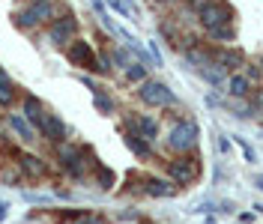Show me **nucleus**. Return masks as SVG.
Here are the masks:
<instances>
[{"label": "nucleus", "mask_w": 263, "mask_h": 224, "mask_svg": "<svg viewBox=\"0 0 263 224\" xmlns=\"http://www.w3.org/2000/svg\"><path fill=\"white\" fill-rule=\"evenodd\" d=\"M195 141H197L195 123H177L167 135V146H174V150H189V146H195Z\"/></svg>", "instance_id": "obj_1"}, {"label": "nucleus", "mask_w": 263, "mask_h": 224, "mask_svg": "<svg viewBox=\"0 0 263 224\" xmlns=\"http://www.w3.org/2000/svg\"><path fill=\"white\" fill-rule=\"evenodd\" d=\"M171 192H174V189H171L167 182H159V179L149 182V194H171Z\"/></svg>", "instance_id": "obj_12"}, {"label": "nucleus", "mask_w": 263, "mask_h": 224, "mask_svg": "<svg viewBox=\"0 0 263 224\" xmlns=\"http://www.w3.org/2000/svg\"><path fill=\"white\" fill-rule=\"evenodd\" d=\"M135 126L144 132V138H153V135H156V123H153L149 117H138V120H135Z\"/></svg>", "instance_id": "obj_7"}, {"label": "nucleus", "mask_w": 263, "mask_h": 224, "mask_svg": "<svg viewBox=\"0 0 263 224\" xmlns=\"http://www.w3.org/2000/svg\"><path fill=\"white\" fill-rule=\"evenodd\" d=\"M72 33H75V21H72V18H63V21H57V24H54L51 39H54V42H66Z\"/></svg>", "instance_id": "obj_5"}, {"label": "nucleus", "mask_w": 263, "mask_h": 224, "mask_svg": "<svg viewBox=\"0 0 263 224\" xmlns=\"http://www.w3.org/2000/svg\"><path fill=\"white\" fill-rule=\"evenodd\" d=\"M162 3H167V0H162Z\"/></svg>", "instance_id": "obj_19"}, {"label": "nucleus", "mask_w": 263, "mask_h": 224, "mask_svg": "<svg viewBox=\"0 0 263 224\" xmlns=\"http://www.w3.org/2000/svg\"><path fill=\"white\" fill-rule=\"evenodd\" d=\"M9 99H12V84H9V78H6V75L0 72V102L6 105Z\"/></svg>", "instance_id": "obj_9"}, {"label": "nucleus", "mask_w": 263, "mask_h": 224, "mask_svg": "<svg viewBox=\"0 0 263 224\" xmlns=\"http://www.w3.org/2000/svg\"><path fill=\"white\" fill-rule=\"evenodd\" d=\"M141 99L147 102V105H167V102H174V93L164 87V84H156V81H149L141 87Z\"/></svg>", "instance_id": "obj_2"}, {"label": "nucleus", "mask_w": 263, "mask_h": 224, "mask_svg": "<svg viewBox=\"0 0 263 224\" xmlns=\"http://www.w3.org/2000/svg\"><path fill=\"white\" fill-rule=\"evenodd\" d=\"M221 63L224 66H239L242 63V51H224V54H221Z\"/></svg>", "instance_id": "obj_10"}, {"label": "nucleus", "mask_w": 263, "mask_h": 224, "mask_svg": "<svg viewBox=\"0 0 263 224\" xmlns=\"http://www.w3.org/2000/svg\"><path fill=\"white\" fill-rule=\"evenodd\" d=\"M129 146L135 150V153H141V156H147V153H149V146L144 144V141H135V138H129Z\"/></svg>", "instance_id": "obj_14"}, {"label": "nucleus", "mask_w": 263, "mask_h": 224, "mask_svg": "<svg viewBox=\"0 0 263 224\" xmlns=\"http://www.w3.org/2000/svg\"><path fill=\"white\" fill-rule=\"evenodd\" d=\"M12 126H15V132H21V135H24V138H27V141H30V138H33L30 126H27V123H24V120H21V117H12Z\"/></svg>", "instance_id": "obj_13"}, {"label": "nucleus", "mask_w": 263, "mask_h": 224, "mask_svg": "<svg viewBox=\"0 0 263 224\" xmlns=\"http://www.w3.org/2000/svg\"><path fill=\"white\" fill-rule=\"evenodd\" d=\"M69 60L75 66H84V69H99L96 66V57H93V51L87 42H75L72 48H69Z\"/></svg>", "instance_id": "obj_3"}, {"label": "nucleus", "mask_w": 263, "mask_h": 224, "mask_svg": "<svg viewBox=\"0 0 263 224\" xmlns=\"http://www.w3.org/2000/svg\"><path fill=\"white\" fill-rule=\"evenodd\" d=\"M45 15H51L48 6H33L30 12H24V15L18 18V21H21V24H36V21H42Z\"/></svg>", "instance_id": "obj_6"}, {"label": "nucleus", "mask_w": 263, "mask_h": 224, "mask_svg": "<svg viewBox=\"0 0 263 224\" xmlns=\"http://www.w3.org/2000/svg\"><path fill=\"white\" fill-rule=\"evenodd\" d=\"M230 93H233V96H246L248 93V78H239V75H236V78L230 81Z\"/></svg>", "instance_id": "obj_8"}, {"label": "nucleus", "mask_w": 263, "mask_h": 224, "mask_svg": "<svg viewBox=\"0 0 263 224\" xmlns=\"http://www.w3.org/2000/svg\"><path fill=\"white\" fill-rule=\"evenodd\" d=\"M129 78H132V81L144 78V69H141V66H135V69H129Z\"/></svg>", "instance_id": "obj_17"}, {"label": "nucleus", "mask_w": 263, "mask_h": 224, "mask_svg": "<svg viewBox=\"0 0 263 224\" xmlns=\"http://www.w3.org/2000/svg\"><path fill=\"white\" fill-rule=\"evenodd\" d=\"M111 6H114V9H120L123 15L135 18V9H132V3H129V0H111Z\"/></svg>", "instance_id": "obj_11"}, {"label": "nucleus", "mask_w": 263, "mask_h": 224, "mask_svg": "<svg viewBox=\"0 0 263 224\" xmlns=\"http://www.w3.org/2000/svg\"><path fill=\"white\" fill-rule=\"evenodd\" d=\"M197 174V164L192 159H180V161H171V176L177 182H189L192 176Z\"/></svg>", "instance_id": "obj_4"}, {"label": "nucleus", "mask_w": 263, "mask_h": 224, "mask_svg": "<svg viewBox=\"0 0 263 224\" xmlns=\"http://www.w3.org/2000/svg\"><path fill=\"white\" fill-rule=\"evenodd\" d=\"M24 171H27V174H39V171H42V164H39L36 159H24Z\"/></svg>", "instance_id": "obj_15"}, {"label": "nucleus", "mask_w": 263, "mask_h": 224, "mask_svg": "<svg viewBox=\"0 0 263 224\" xmlns=\"http://www.w3.org/2000/svg\"><path fill=\"white\" fill-rule=\"evenodd\" d=\"M96 105L102 108V111H111V99H108V96H102V93H96Z\"/></svg>", "instance_id": "obj_16"}, {"label": "nucleus", "mask_w": 263, "mask_h": 224, "mask_svg": "<svg viewBox=\"0 0 263 224\" xmlns=\"http://www.w3.org/2000/svg\"><path fill=\"white\" fill-rule=\"evenodd\" d=\"M257 189H263V176H257Z\"/></svg>", "instance_id": "obj_18"}]
</instances>
